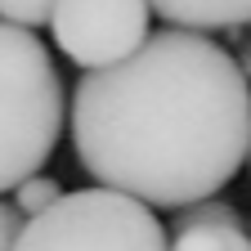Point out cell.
Listing matches in <instances>:
<instances>
[{
  "instance_id": "1",
  "label": "cell",
  "mask_w": 251,
  "mask_h": 251,
  "mask_svg": "<svg viewBox=\"0 0 251 251\" xmlns=\"http://www.w3.org/2000/svg\"><path fill=\"white\" fill-rule=\"evenodd\" d=\"M72 144L99 188L166 211L211 202L251 152V81L211 36L166 27L76 81Z\"/></svg>"
},
{
  "instance_id": "2",
  "label": "cell",
  "mask_w": 251,
  "mask_h": 251,
  "mask_svg": "<svg viewBox=\"0 0 251 251\" xmlns=\"http://www.w3.org/2000/svg\"><path fill=\"white\" fill-rule=\"evenodd\" d=\"M63 135V81L45 41L0 18V193L41 175Z\"/></svg>"
},
{
  "instance_id": "3",
  "label": "cell",
  "mask_w": 251,
  "mask_h": 251,
  "mask_svg": "<svg viewBox=\"0 0 251 251\" xmlns=\"http://www.w3.org/2000/svg\"><path fill=\"white\" fill-rule=\"evenodd\" d=\"M14 251H171V242L152 206L112 188H81L31 215Z\"/></svg>"
},
{
  "instance_id": "4",
  "label": "cell",
  "mask_w": 251,
  "mask_h": 251,
  "mask_svg": "<svg viewBox=\"0 0 251 251\" xmlns=\"http://www.w3.org/2000/svg\"><path fill=\"white\" fill-rule=\"evenodd\" d=\"M148 14H152L148 0H58L50 31L54 45L76 68L103 72L144 50Z\"/></svg>"
},
{
  "instance_id": "5",
  "label": "cell",
  "mask_w": 251,
  "mask_h": 251,
  "mask_svg": "<svg viewBox=\"0 0 251 251\" xmlns=\"http://www.w3.org/2000/svg\"><path fill=\"white\" fill-rule=\"evenodd\" d=\"M171 251H251V233L242 225L238 206L229 202H198L175 215Z\"/></svg>"
},
{
  "instance_id": "6",
  "label": "cell",
  "mask_w": 251,
  "mask_h": 251,
  "mask_svg": "<svg viewBox=\"0 0 251 251\" xmlns=\"http://www.w3.org/2000/svg\"><path fill=\"white\" fill-rule=\"evenodd\" d=\"M148 5L184 31H229L251 23V0H148Z\"/></svg>"
},
{
  "instance_id": "7",
  "label": "cell",
  "mask_w": 251,
  "mask_h": 251,
  "mask_svg": "<svg viewBox=\"0 0 251 251\" xmlns=\"http://www.w3.org/2000/svg\"><path fill=\"white\" fill-rule=\"evenodd\" d=\"M58 198H63V188H58V179H50V175H31V179H23V184L14 188V206H18L27 220L41 215V211H50Z\"/></svg>"
},
{
  "instance_id": "8",
  "label": "cell",
  "mask_w": 251,
  "mask_h": 251,
  "mask_svg": "<svg viewBox=\"0 0 251 251\" xmlns=\"http://www.w3.org/2000/svg\"><path fill=\"white\" fill-rule=\"evenodd\" d=\"M58 9V0H0V18L14 23V27H27V31H36L54 18Z\"/></svg>"
},
{
  "instance_id": "9",
  "label": "cell",
  "mask_w": 251,
  "mask_h": 251,
  "mask_svg": "<svg viewBox=\"0 0 251 251\" xmlns=\"http://www.w3.org/2000/svg\"><path fill=\"white\" fill-rule=\"evenodd\" d=\"M23 238V211L14 202H0V251H14Z\"/></svg>"
},
{
  "instance_id": "10",
  "label": "cell",
  "mask_w": 251,
  "mask_h": 251,
  "mask_svg": "<svg viewBox=\"0 0 251 251\" xmlns=\"http://www.w3.org/2000/svg\"><path fill=\"white\" fill-rule=\"evenodd\" d=\"M238 68H242L247 81H251V36H242V58H238Z\"/></svg>"
},
{
  "instance_id": "11",
  "label": "cell",
  "mask_w": 251,
  "mask_h": 251,
  "mask_svg": "<svg viewBox=\"0 0 251 251\" xmlns=\"http://www.w3.org/2000/svg\"><path fill=\"white\" fill-rule=\"evenodd\" d=\"M247 166H251V152H247Z\"/></svg>"
}]
</instances>
